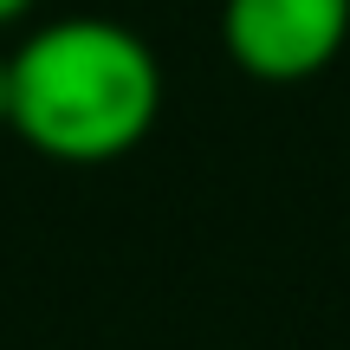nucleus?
Instances as JSON below:
<instances>
[{"label":"nucleus","instance_id":"obj_1","mask_svg":"<svg viewBox=\"0 0 350 350\" xmlns=\"http://www.w3.org/2000/svg\"><path fill=\"white\" fill-rule=\"evenodd\" d=\"M163 117V59L111 13L39 20L7 46V130L65 169H104L143 150Z\"/></svg>","mask_w":350,"mask_h":350},{"label":"nucleus","instance_id":"obj_2","mask_svg":"<svg viewBox=\"0 0 350 350\" xmlns=\"http://www.w3.org/2000/svg\"><path fill=\"white\" fill-rule=\"evenodd\" d=\"M214 33L253 85H305L350 46V0H221Z\"/></svg>","mask_w":350,"mask_h":350},{"label":"nucleus","instance_id":"obj_3","mask_svg":"<svg viewBox=\"0 0 350 350\" xmlns=\"http://www.w3.org/2000/svg\"><path fill=\"white\" fill-rule=\"evenodd\" d=\"M33 7H39V0H0V33L26 26V20H33Z\"/></svg>","mask_w":350,"mask_h":350},{"label":"nucleus","instance_id":"obj_4","mask_svg":"<svg viewBox=\"0 0 350 350\" xmlns=\"http://www.w3.org/2000/svg\"><path fill=\"white\" fill-rule=\"evenodd\" d=\"M0 130H7V52H0Z\"/></svg>","mask_w":350,"mask_h":350}]
</instances>
